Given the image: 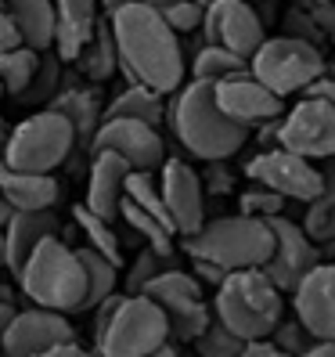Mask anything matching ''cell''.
Listing matches in <instances>:
<instances>
[{
	"label": "cell",
	"mask_w": 335,
	"mask_h": 357,
	"mask_svg": "<svg viewBox=\"0 0 335 357\" xmlns=\"http://www.w3.org/2000/svg\"><path fill=\"white\" fill-rule=\"evenodd\" d=\"M116 40L119 73L137 87H148L159 98L184 87V47L180 36L162 22L148 4H127L104 15Z\"/></svg>",
	"instance_id": "1"
},
{
	"label": "cell",
	"mask_w": 335,
	"mask_h": 357,
	"mask_svg": "<svg viewBox=\"0 0 335 357\" xmlns=\"http://www.w3.org/2000/svg\"><path fill=\"white\" fill-rule=\"evenodd\" d=\"M166 116H170V127L184 144V152H192L195 159L205 162H227L249 141V130L231 123L217 109L213 83H198V79L184 83L173 94Z\"/></svg>",
	"instance_id": "2"
},
{
	"label": "cell",
	"mask_w": 335,
	"mask_h": 357,
	"mask_svg": "<svg viewBox=\"0 0 335 357\" xmlns=\"http://www.w3.org/2000/svg\"><path fill=\"white\" fill-rule=\"evenodd\" d=\"M170 347L166 314L148 296L116 292L94 307V354L98 357H148Z\"/></svg>",
	"instance_id": "3"
},
{
	"label": "cell",
	"mask_w": 335,
	"mask_h": 357,
	"mask_svg": "<svg viewBox=\"0 0 335 357\" xmlns=\"http://www.w3.org/2000/svg\"><path fill=\"white\" fill-rule=\"evenodd\" d=\"M15 278L29 296V303L40 307V310H54V314H65V318L83 310L87 275H83V264L76 257V249L65 245L58 235L40 242Z\"/></svg>",
	"instance_id": "4"
},
{
	"label": "cell",
	"mask_w": 335,
	"mask_h": 357,
	"mask_svg": "<svg viewBox=\"0 0 335 357\" xmlns=\"http://www.w3.org/2000/svg\"><path fill=\"white\" fill-rule=\"evenodd\" d=\"M285 318L281 292L267 282V275L256 271H231L213 300V321H220L227 332H235L242 343L270 340V332Z\"/></svg>",
	"instance_id": "5"
},
{
	"label": "cell",
	"mask_w": 335,
	"mask_h": 357,
	"mask_svg": "<svg viewBox=\"0 0 335 357\" xmlns=\"http://www.w3.org/2000/svg\"><path fill=\"white\" fill-rule=\"evenodd\" d=\"M184 253L192 260H205L220 271H256L274 253V235L267 220L253 217H217L205 220L192 238H184Z\"/></svg>",
	"instance_id": "6"
},
{
	"label": "cell",
	"mask_w": 335,
	"mask_h": 357,
	"mask_svg": "<svg viewBox=\"0 0 335 357\" xmlns=\"http://www.w3.org/2000/svg\"><path fill=\"white\" fill-rule=\"evenodd\" d=\"M72 152H76V134L69 127V119L58 116L54 109H36L8 134L0 162L18 174L51 177Z\"/></svg>",
	"instance_id": "7"
},
{
	"label": "cell",
	"mask_w": 335,
	"mask_h": 357,
	"mask_svg": "<svg viewBox=\"0 0 335 357\" xmlns=\"http://www.w3.org/2000/svg\"><path fill=\"white\" fill-rule=\"evenodd\" d=\"M325 69H328V61L321 47L292 40V36H267L260 51L249 58V76L263 83L270 94H278L281 101L288 94L306 91L313 79L325 76Z\"/></svg>",
	"instance_id": "8"
},
{
	"label": "cell",
	"mask_w": 335,
	"mask_h": 357,
	"mask_svg": "<svg viewBox=\"0 0 335 357\" xmlns=\"http://www.w3.org/2000/svg\"><path fill=\"white\" fill-rule=\"evenodd\" d=\"M278 149L299 159H332L335 155V109L318 98H303L278 119Z\"/></svg>",
	"instance_id": "9"
},
{
	"label": "cell",
	"mask_w": 335,
	"mask_h": 357,
	"mask_svg": "<svg viewBox=\"0 0 335 357\" xmlns=\"http://www.w3.org/2000/svg\"><path fill=\"white\" fill-rule=\"evenodd\" d=\"M245 177L267 188V192L281 195L285 202H313L321 192V166L310 159H299L285 149H263L245 162Z\"/></svg>",
	"instance_id": "10"
},
{
	"label": "cell",
	"mask_w": 335,
	"mask_h": 357,
	"mask_svg": "<svg viewBox=\"0 0 335 357\" xmlns=\"http://www.w3.org/2000/svg\"><path fill=\"white\" fill-rule=\"evenodd\" d=\"M202 36L209 47H224L238 58H253L260 51V44L267 40L263 33V18L256 15V8L249 0H213L205 4L202 15Z\"/></svg>",
	"instance_id": "11"
},
{
	"label": "cell",
	"mask_w": 335,
	"mask_h": 357,
	"mask_svg": "<svg viewBox=\"0 0 335 357\" xmlns=\"http://www.w3.org/2000/svg\"><path fill=\"white\" fill-rule=\"evenodd\" d=\"M267 224H270V235H274V253L260 271L285 296V292H296V285L321 264V245H313L306 238V231L288 217H274Z\"/></svg>",
	"instance_id": "12"
},
{
	"label": "cell",
	"mask_w": 335,
	"mask_h": 357,
	"mask_svg": "<svg viewBox=\"0 0 335 357\" xmlns=\"http://www.w3.org/2000/svg\"><path fill=\"white\" fill-rule=\"evenodd\" d=\"M91 155L94 152H112L130 166L134 174H155L166 162V144L155 127H144L134 119H101V127L91 137Z\"/></svg>",
	"instance_id": "13"
},
{
	"label": "cell",
	"mask_w": 335,
	"mask_h": 357,
	"mask_svg": "<svg viewBox=\"0 0 335 357\" xmlns=\"http://www.w3.org/2000/svg\"><path fill=\"white\" fill-rule=\"evenodd\" d=\"M159 195L180 238H192L205 224V188L184 159H166L159 166Z\"/></svg>",
	"instance_id": "14"
},
{
	"label": "cell",
	"mask_w": 335,
	"mask_h": 357,
	"mask_svg": "<svg viewBox=\"0 0 335 357\" xmlns=\"http://www.w3.org/2000/svg\"><path fill=\"white\" fill-rule=\"evenodd\" d=\"M65 343H76V332L65 314L29 307V310H15V318L4 332L0 357H44L47 350Z\"/></svg>",
	"instance_id": "15"
},
{
	"label": "cell",
	"mask_w": 335,
	"mask_h": 357,
	"mask_svg": "<svg viewBox=\"0 0 335 357\" xmlns=\"http://www.w3.org/2000/svg\"><path fill=\"white\" fill-rule=\"evenodd\" d=\"M213 98H217V109L245 130L263 127V123H274V119L285 116V101L278 94H270L263 83H256L249 73L217 83Z\"/></svg>",
	"instance_id": "16"
},
{
	"label": "cell",
	"mask_w": 335,
	"mask_h": 357,
	"mask_svg": "<svg viewBox=\"0 0 335 357\" xmlns=\"http://www.w3.org/2000/svg\"><path fill=\"white\" fill-rule=\"evenodd\" d=\"M296 321L318 343H335V264H318L292 292Z\"/></svg>",
	"instance_id": "17"
},
{
	"label": "cell",
	"mask_w": 335,
	"mask_h": 357,
	"mask_svg": "<svg viewBox=\"0 0 335 357\" xmlns=\"http://www.w3.org/2000/svg\"><path fill=\"white\" fill-rule=\"evenodd\" d=\"M101 26L98 0H54V44L51 54L58 61H76Z\"/></svg>",
	"instance_id": "18"
},
{
	"label": "cell",
	"mask_w": 335,
	"mask_h": 357,
	"mask_svg": "<svg viewBox=\"0 0 335 357\" xmlns=\"http://www.w3.org/2000/svg\"><path fill=\"white\" fill-rule=\"evenodd\" d=\"M134 170L119 155L112 152H94L91 155V174H87V199L83 206L91 209L94 217L112 220L119 217V202H123V181H127Z\"/></svg>",
	"instance_id": "19"
},
{
	"label": "cell",
	"mask_w": 335,
	"mask_h": 357,
	"mask_svg": "<svg viewBox=\"0 0 335 357\" xmlns=\"http://www.w3.org/2000/svg\"><path fill=\"white\" fill-rule=\"evenodd\" d=\"M61 231V220L51 213H15L8 224H4V271L18 275L22 264L29 260V253L51 235Z\"/></svg>",
	"instance_id": "20"
},
{
	"label": "cell",
	"mask_w": 335,
	"mask_h": 357,
	"mask_svg": "<svg viewBox=\"0 0 335 357\" xmlns=\"http://www.w3.org/2000/svg\"><path fill=\"white\" fill-rule=\"evenodd\" d=\"M58 181L40 177V174H18L11 166L0 162V199H4L15 213H47L58 202Z\"/></svg>",
	"instance_id": "21"
},
{
	"label": "cell",
	"mask_w": 335,
	"mask_h": 357,
	"mask_svg": "<svg viewBox=\"0 0 335 357\" xmlns=\"http://www.w3.org/2000/svg\"><path fill=\"white\" fill-rule=\"evenodd\" d=\"M18 44L44 54L54 44V0H4Z\"/></svg>",
	"instance_id": "22"
},
{
	"label": "cell",
	"mask_w": 335,
	"mask_h": 357,
	"mask_svg": "<svg viewBox=\"0 0 335 357\" xmlns=\"http://www.w3.org/2000/svg\"><path fill=\"white\" fill-rule=\"evenodd\" d=\"M47 109H54L58 116L69 119V127L76 134V149H91V137L101 127V112H104V105L98 101L94 91H87V87H65V83H61V91L54 94V101L47 105Z\"/></svg>",
	"instance_id": "23"
},
{
	"label": "cell",
	"mask_w": 335,
	"mask_h": 357,
	"mask_svg": "<svg viewBox=\"0 0 335 357\" xmlns=\"http://www.w3.org/2000/svg\"><path fill=\"white\" fill-rule=\"evenodd\" d=\"M141 296H148L162 314H177V310H187V307H198L205 303L202 296V285L192 271H180V267H170L162 271V275L141 292Z\"/></svg>",
	"instance_id": "24"
},
{
	"label": "cell",
	"mask_w": 335,
	"mask_h": 357,
	"mask_svg": "<svg viewBox=\"0 0 335 357\" xmlns=\"http://www.w3.org/2000/svg\"><path fill=\"white\" fill-rule=\"evenodd\" d=\"M299 227L306 231L313 245H325L328 238H335V155L321 162V192L313 202H306Z\"/></svg>",
	"instance_id": "25"
},
{
	"label": "cell",
	"mask_w": 335,
	"mask_h": 357,
	"mask_svg": "<svg viewBox=\"0 0 335 357\" xmlns=\"http://www.w3.org/2000/svg\"><path fill=\"white\" fill-rule=\"evenodd\" d=\"M101 119H134V123H144V127H155L166 119V105L155 91L148 87H137V83H130V87H123L109 105H104Z\"/></svg>",
	"instance_id": "26"
},
{
	"label": "cell",
	"mask_w": 335,
	"mask_h": 357,
	"mask_svg": "<svg viewBox=\"0 0 335 357\" xmlns=\"http://www.w3.org/2000/svg\"><path fill=\"white\" fill-rule=\"evenodd\" d=\"M72 224L79 227V235H83V249H94L98 257H104L109 264H116V267H123V242H119V235H116V224L112 220H101V217H94L87 206H72Z\"/></svg>",
	"instance_id": "27"
},
{
	"label": "cell",
	"mask_w": 335,
	"mask_h": 357,
	"mask_svg": "<svg viewBox=\"0 0 335 357\" xmlns=\"http://www.w3.org/2000/svg\"><path fill=\"white\" fill-rule=\"evenodd\" d=\"M72 66L87 76V79H94V83H104V79H112L116 73H119V54H116V40H112V33H109V22L101 18V26L94 29V36H91V44L79 51V58L72 61Z\"/></svg>",
	"instance_id": "28"
},
{
	"label": "cell",
	"mask_w": 335,
	"mask_h": 357,
	"mask_svg": "<svg viewBox=\"0 0 335 357\" xmlns=\"http://www.w3.org/2000/svg\"><path fill=\"white\" fill-rule=\"evenodd\" d=\"M76 257L83 264V275H87V296H83V310H94L101 307L104 300H112L116 296V289H119V267L109 264L104 257H98L94 249H76ZM79 310V314H83Z\"/></svg>",
	"instance_id": "29"
},
{
	"label": "cell",
	"mask_w": 335,
	"mask_h": 357,
	"mask_svg": "<svg viewBox=\"0 0 335 357\" xmlns=\"http://www.w3.org/2000/svg\"><path fill=\"white\" fill-rule=\"evenodd\" d=\"M249 73V61L231 54V51H224V47H209L202 44L198 54L192 58V79L198 83H224V79H231V76H245Z\"/></svg>",
	"instance_id": "30"
},
{
	"label": "cell",
	"mask_w": 335,
	"mask_h": 357,
	"mask_svg": "<svg viewBox=\"0 0 335 357\" xmlns=\"http://www.w3.org/2000/svg\"><path fill=\"white\" fill-rule=\"evenodd\" d=\"M40 54L29 47H15V51H0V98H22L29 87V79L36 73Z\"/></svg>",
	"instance_id": "31"
},
{
	"label": "cell",
	"mask_w": 335,
	"mask_h": 357,
	"mask_svg": "<svg viewBox=\"0 0 335 357\" xmlns=\"http://www.w3.org/2000/svg\"><path fill=\"white\" fill-rule=\"evenodd\" d=\"M61 61L51 54V51H44L40 54V61H36V73H33V79H29V87L22 91V98H18V105H40V109H47V105L54 101V94L61 91Z\"/></svg>",
	"instance_id": "32"
},
{
	"label": "cell",
	"mask_w": 335,
	"mask_h": 357,
	"mask_svg": "<svg viewBox=\"0 0 335 357\" xmlns=\"http://www.w3.org/2000/svg\"><path fill=\"white\" fill-rule=\"evenodd\" d=\"M148 8H152V11H155V15H159L177 36H180V33H195V29H202V15H205V8L198 4V0H148Z\"/></svg>",
	"instance_id": "33"
},
{
	"label": "cell",
	"mask_w": 335,
	"mask_h": 357,
	"mask_svg": "<svg viewBox=\"0 0 335 357\" xmlns=\"http://www.w3.org/2000/svg\"><path fill=\"white\" fill-rule=\"evenodd\" d=\"M170 267H173V257H159L155 249L144 245L141 253L134 257L130 271H127V296H141V292L148 289L162 271H170Z\"/></svg>",
	"instance_id": "34"
},
{
	"label": "cell",
	"mask_w": 335,
	"mask_h": 357,
	"mask_svg": "<svg viewBox=\"0 0 335 357\" xmlns=\"http://www.w3.org/2000/svg\"><path fill=\"white\" fill-rule=\"evenodd\" d=\"M195 347V354L198 357H242V350H245V343L238 340L235 332H227L220 321H213L209 325L198 340L192 343Z\"/></svg>",
	"instance_id": "35"
},
{
	"label": "cell",
	"mask_w": 335,
	"mask_h": 357,
	"mask_svg": "<svg viewBox=\"0 0 335 357\" xmlns=\"http://www.w3.org/2000/svg\"><path fill=\"white\" fill-rule=\"evenodd\" d=\"M238 209H242V217H253V220H274V217L285 213V199L256 184L238 199Z\"/></svg>",
	"instance_id": "36"
},
{
	"label": "cell",
	"mask_w": 335,
	"mask_h": 357,
	"mask_svg": "<svg viewBox=\"0 0 335 357\" xmlns=\"http://www.w3.org/2000/svg\"><path fill=\"white\" fill-rule=\"evenodd\" d=\"M270 343H274L281 354H288V357H299L303 350H310V332L296 321V318H281L278 321V328L270 332Z\"/></svg>",
	"instance_id": "37"
},
{
	"label": "cell",
	"mask_w": 335,
	"mask_h": 357,
	"mask_svg": "<svg viewBox=\"0 0 335 357\" xmlns=\"http://www.w3.org/2000/svg\"><path fill=\"white\" fill-rule=\"evenodd\" d=\"M285 36L303 40V44H313V47H318L325 33H321V26H318V18H313V15L292 11V15H288V22H285Z\"/></svg>",
	"instance_id": "38"
},
{
	"label": "cell",
	"mask_w": 335,
	"mask_h": 357,
	"mask_svg": "<svg viewBox=\"0 0 335 357\" xmlns=\"http://www.w3.org/2000/svg\"><path fill=\"white\" fill-rule=\"evenodd\" d=\"M303 94L306 98H318V101H325V105H332V109H335V69H325V76L313 79Z\"/></svg>",
	"instance_id": "39"
},
{
	"label": "cell",
	"mask_w": 335,
	"mask_h": 357,
	"mask_svg": "<svg viewBox=\"0 0 335 357\" xmlns=\"http://www.w3.org/2000/svg\"><path fill=\"white\" fill-rule=\"evenodd\" d=\"M192 275H198V285L220 289V282L227 278V271H220V267H213V264H205V260H192Z\"/></svg>",
	"instance_id": "40"
},
{
	"label": "cell",
	"mask_w": 335,
	"mask_h": 357,
	"mask_svg": "<svg viewBox=\"0 0 335 357\" xmlns=\"http://www.w3.org/2000/svg\"><path fill=\"white\" fill-rule=\"evenodd\" d=\"M15 47H22V44H18V33L4 11V0H0V51H15Z\"/></svg>",
	"instance_id": "41"
},
{
	"label": "cell",
	"mask_w": 335,
	"mask_h": 357,
	"mask_svg": "<svg viewBox=\"0 0 335 357\" xmlns=\"http://www.w3.org/2000/svg\"><path fill=\"white\" fill-rule=\"evenodd\" d=\"M205 181L213 184V188H209V192H227V188H231V181H235V177L224 170V162H209V177H205ZM205 181H202V184H205Z\"/></svg>",
	"instance_id": "42"
},
{
	"label": "cell",
	"mask_w": 335,
	"mask_h": 357,
	"mask_svg": "<svg viewBox=\"0 0 335 357\" xmlns=\"http://www.w3.org/2000/svg\"><path fill=\"white\" fill-rule=\"evenodd\" d=\"M242 357H288V354H281L270 340H260V343H245Z\"/></svg>",
	"instance_id": "43"
},
{
	"label": "cell",
	"mask_w": 335,
	"mask_h": 357,
	"mask_svg": "<svg viewBox=\"0 0 335 357\" xmlns=\"http://www.w3.org/2000/svg\"><path fill=\"white\" fill-rule=\"evenodd\" d=\"M44 357H98V354H94V350H87V347H79V343H65V347L47 350Z\"/></svg>",
	"instance_id": "44"
},
{
	"label": "cell",
	"mask_w": 335,
	"mask_h": 357,
	"mask_svg": "<svg viewBox=\"0 0 335 357\" xmlns=\"http://www.w3.org/2000/svg\"><path fill=\"white\" fill-rule=\"evenodd\" d=\"M299 357H335V343H318V340H313L310 350H303Z\"/></svg>",
	"instance_id": "45"
},
{
	"label": "cell",
	"mask_w": 335,
	"mask_h": 357,
	"mask_svg": "<svg viewBox=\"0 0 335 357\" xmlns=\"http://www.w3.org/2000/svg\"><path fill=\"white\" fill-rule=\"evenodd\" d=\"M15 303H0V347H4V332H8V325H11V318H15Z\"/></svg>",
	"instance_id": "46"
},
{
	"label": "cell",
	"mask_w": 335,
	"mask_h": 357,
	"mask_svg": "<svg viewBox=\"0 0 335 357\" xmlns=\"http://www.w3.org/2000/svg\"><path fill=\"white\" fill-rule=\"evenodd\" d=\"M313 18H318L321 33H328V36L335 40V8H328V11H321V15H313Z\"/></svg>",
	"instance_id": "47"
},
{
	"label": "cell",
	"mask_w": 335,
	"mask_h": 357,
	"mask_svg": "<svg viewBox=\"0 0 335 357\" xmlns=\"http://www.w3.org/2000/svg\"><path fill=\"white\" fill-rule=\"evenodd\" d=\"M127 4H148V0H101V11H104V15H112V11L127 8Z\"/></svg>",
	"instance_id": "48"
},
{
	"label": "cell",
	"mask_w": 335,
	"mask_h": 357,
	"mask_svg": "<svg viewBox=\"0 0 335 357\" xmlns=\"http://www.w3.org/2000/svg\"><path fill=\"white\" fill-rule=\"evenodd\" d=\"M321 260H325V264H335V238H328V242L321 245Z\"/></svg>",
	"instance_id": "49"
},
{
	"label": "cell",
	"mask_w": 335,
	"mask_h": 357,
	"mask_svg": "<svg viewBox=\"0 0 335 357\" xmlns=\"http://www.w3.org/2000/svg\"><path fill=\"white\" fill-rule=\"evenodd\" d=\"M11 217H15V209H11V206H8L4 199H0V227H4V224H8Z\"/></svg>",
	"instance_id": "50"
},
{
	"label": "cell",
	"mask_w": 335,
	"mask_h": 357,
	"mask_svg": "<svg viewBox=\"0 0 335 357\" xmlns=\"http://www.w3.org/2000/svg\"><path fill=\"white\" fill-rule=\"evenodd\" d=\"M148 357H180V350L170 343V347H162V350H155V354H148Z\"/></svg>",
	"instance_id": "51"
},
{
	"label": "cell",
	"mask_w": 335,
	"mask_h": 357,
	"mask_svg": "<svg viewBox=\"0 0 335 357\" xmlns=\"http://www.w3.org/2000/svg\"><path fill=\"white\" fill-rule=\"evenodd\" d=\"M8 134H11V127L4 123V116H0V152H4V144H8Z\"/></svg>",
	"instance_id": "52"
},
{
	"label": "cell",
	"mask_w": 335,
	"mask_h": 357,
	"mask_svg": "<svg viewBox=\"0 0 335 357\" xmlns=\"http://www.w3.org/2000/svg\"><path fill=\"white\" fill-rule=\"evenodd\" d=\"M0 303H15V296H11V285H4V282H0Z\"/></svg>",
	"instance_id": "53"
},
{
	"label": "cell",
	"mask_w": 335,
	"mask_h": 357,
	"mask_svg": "<svg viewBox=\"0 0 335 357\" xmlns=\"http://www.w3.org/2000/svg\"><path fill=\"white\" fill-rule=\"evenodd\" d=\"M0 267H4V227H0Z\"/></svg>",
	"instance_id": "54"
},
{
	"label": "cell",
	"mask_w": 335,
	"mask_h": 357,
	"mask_svg": "<svg viewBox=\"0 0 335 357\" xmlns=\"http://www.w3.org/2000/svg\"><path fill=\"white\" fill-rule=\"evenodd\" d=\"M198 4H202V8H205V4H213V0H198Z\"/></svg>",
	"instance_id": "55"
}]
</instances>
